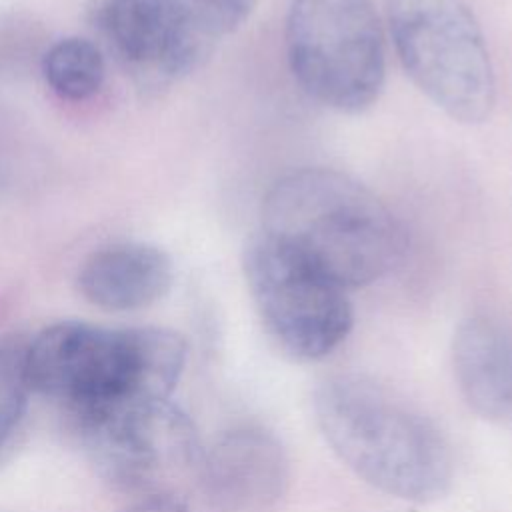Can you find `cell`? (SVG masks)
Returning a JSON list of instances; mask_svg holds the SVG:
<instances>
[{
    "label": "cell",
    "mask_w": 512,
    "mask_h": 512,
    "mask_svg": "<svg viewBox=\"0 0 512 512\" xmlns=\"http://www.w3.org/2000/svg\"><path fill=\"white\" fill-rule=\"evenodd\" d=\"M318 426L364 482L410 502L442 498L454 462L442 432L390 388L356 374L326 378L314 394Z\"/></svg>",
    "instance_id": "cell-3"
},
{
    "label": "cell",
    "mask_w": 512,
    "mask_h": 512,
    "mask_svg": "<svg viewBox=\"0 0 512 512\" xmlns=\"http://www.w3.org/2000/svg\"><path fill=\"white\" fill-rule=\"evenodd\" d=\"M174 282L168 252L148 242H116L94 250L76 276L86 302L108 312H132L162 300Z\"/></svg>",
    "instance_id": "cell-10"
},
{
    "label": "cell",
    "mask_w": 512,
    "mask_h": 512,
    "mask_svg": "<svg viewBox=\"0 0 512 512\" xmlns=\"http://www.w3.org/2000/svg\"><path fill=\"white\" fill-rule=\"evenodd\" d=\"M286 50L302 90L326 108L356 114L382 92L386 48L370 0H292Z\"/></svg>",
    "instance_id": "cell-5"
},
{
    "label": "cell",
    "mask_w": 512,
    "mask_h": 512,
    "mask_svg": "<svg viewBox=\"0 0 512 512\" xmlns=\"http://www.w3.org/2000/svg\"><path fill=\"white\" fill-rule=\"evenodd\" d=\"M248 290L278 346L298 360H320L352 328L346 290L292 248L260 232L242 258Z\"/></svg>",
    "instance_id": "cell-6"
},
{
    "label": "cell",
    "mask_w": 512,
    "mask_h": 512,
    "mask_svg": "<svg viewBox=\"0 0 512 512\" xmlns=\"http://www.w3.org/2000/svg\"><path fill=\"white\" fill-rule=\"evenodd\" d=\"M204 472L220 512H268L290 482L284 446L260 426L224 432L204 452Z\"/></svg>",
    "instance_id": "cell-9"
},
{
    "label": "cell",
    "mask_w": 512,
    "mask_h": 512,
    "mask_svg": "<svg viewBox=\"0 0 512 512\" xmlns=\"http://www.w3.org/2000/svg\"><path fill=\"white\" fill-rule=\"evenodd\" d=\"M452 360L470 408L512 424V332L490 318H468L454 334Z\"/></svg>",
    "instance_id": "cell-11"
},
{
    "label": "cell",
    "mask_w": 512,
    "mask_h": 512,
    "mask_svg": "<svg viewBox=\"0 0 512 512\" xmlns=\"http://www.w3.org/2000/svg\"><path fill=\"white\" fill-rule=\"evenodd\" d=\"M210 38L218 40L240 28L256 0H174Z\"/></svg>",
    "instance_id": "cell-14"
},
{
    "label": "cell",
    "mask_w": 512,
    "mask_h": 512,
    "mask_svg": "<svg viewBox=\"0 0 512 512\" xmlns=\"http://www.w3.org/2000/svg\"><path fill=\"white\" fill-rule=\"evenodd\" d=\"M122 512H220V508L204 476L192 486L140 494Z\"/></svg>",
    "instance_id": "cell-15"
},
{
    "label": "cell",
    "mask_w": 512,
    "mask_h": 512,
    "mask_svg": "<svg viewBox=\"0 0 512 512\" xmlns=\"http://www.w3.org/2000/svg\"><path fill=\"white\" fill-rule=\"evenodd\" d=\"M98 472L136 496L204 480V448L170 400L120 406L78 422Z\"/></svg>",
    "instance_id": "cell-7"
},
{
    "label": "cell",
    "mask_w": 512,
    "mask_h": 512,
    "mask_svg": "<svg viewBox=\"0 0 512 512\" xmlns=\"http://www.w3.org/2000/svg\"><path fill=\"white\" fill-rule=\"evenodd\" d=\"M26 344L28 340L14 334L0 336V448L18 426L32 392L26 372Z\"/></svg>",
    "instance_id": "cell-13"
},
{
    "label": "cell",
    "mask_w": 512,
    "mask_h": 512,
    "mask_svg": "<svg viewBox=\"0 0 512 512\" xmlns=\"http://www.w3.org/2000/svg\"><path fill=\"white\" fill-rule=\"evenodd\" d=\"M262 232L344 290L388 274L406 246L388 206L332 168H300L278 178L262 204Z\"/></svg>",
    "instance_id": "cell-2"
},
{
    "label": "cell",
    "mask_w": 512,
    "mask_h": 512,
    "mask_svg": "<svg viewBox=\"0 0 512 512\" xmlns=\"http://www.w3.org/2000/svg\"><path fill=\"white\" fill-rule=\"evenodd\" d=\"M100 24L118 62L144 88L188 76L214 44L174 0H106Z\"/></svg>",
    "instance_id": "cell-8"
},
{
    "label": "cell",
    "mask_w": 512,
    "mask_h": 512,
    "mask_svg": "<svg viewBox=\"0 0 512 512\" xmlns=\"http://www.w3.org/2000/svg\"><path fill=\"white\" fill-rule=\"evenodd\" d=\"M396 54L412 82L452 120L484 122L496 80L482 30L462 0H384Z\"/></svg>",
    "instance_id": "cell-4"
},
{
    "label": "cell",
    "mask_w": 512,
    "mask_h": 512,
    "mask_svg": "<svg viewBox=\"0 0 512 512\" xmlns=\"http://www.w3.org/2000/svg\"><path fill=\"white\" fill-rule=\"evenodd\" d=\"M184 362L186 340L162 326L104 328L62 320L26 344L30 388L62 402L76 422L168 400Z\"/></svg>",
    "instance_id": "cell-1"
},
{
    "label": "cell",
    "mask_w": 512,
    "mask_h": 512,
    "mask_svg": "<svg viewBox=\"0 0 512 512\" xmlns=\"http://www.w3.org/2000/svg\"><path fill=\"white\" fill-rule=\"evenodd\" d=\"M42 74L60 98L80 102L100 90L106 66L94 42L80 36H68L46 50L42 58Z\"/></svg>",
    "instance_id": "cell-12"
}]
</instances>
